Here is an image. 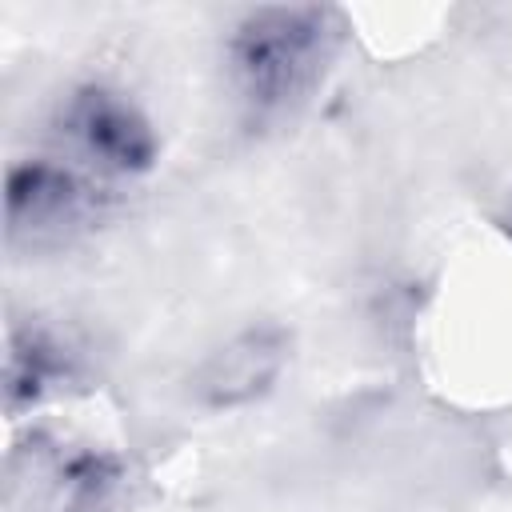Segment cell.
I'll use <instances>...</instances> for the list:
<instances>
[{
	"label": "cell",
	"mask_w": 512,
	"mask_h": 512,
	"mask_svg": "<svg viewBox=\"0 0 512 512\" xmlns=\"http://www.w3.org/2000/svg\"><path fill=\"white\" fill-rule=\"evenodd\" d=\"M500 224H504V232H508V236H512V200H508V212H504V216H500Z\"/></svg>",
	"instance_id": "obj_6"
},
{
	"label": "cell",
	"mask_w": 512,
	"mask_h": 512,
	"mask_svg": "<svg viewBox=\"0 0 512 512\" xmlns=\"http://www.w3.org/2000/svg\"><path fill=\"white\" fill-rule=\"evenodd\" d=\"M284 364H288V332L284 328H276V324L244 328L200 360V368L192 372V396H196V404H204L212 412L244 408V404L260 400L264 392H272Z\"/></svg>",
	"instance_id": "obj_4"
},
{
	"label": "cell",
	"mask_w": 512,
	"mask_h": 512,
	"mask_svg": "<svg viewBox=\"0 0 512 512\" xmlns=\"http://www.w3.org/2000/svg\"><path fill=\"white\" fill-rule=\"evenodd\" d=\"M76 376V356L40 324H12L4 356V408L20 416Z\"/></svg>",
	"instance_id": "obj_5"
},
{
	"label": "cell",
	"mask_w": 512,
	"mask_h": 512,
	"mask_svg": "<svg viewBox=\"0 0 512 512\" xmlns=\"http://www.w3.org/2000/svg\"><path fill=\"white\" fill-rule=\"evenodd\" d=\"M344 44V16L332 4H264L228 36V76L252 120L296 112L328 76Z\"/></svg>",
	"instance_id": "obj_1"
},
{
	"label": "cell",
	"mask_w": 512,
	"mask_h": 512,
	"mask_svg": "<svg viewBox=\"0 0 512 512\" xmlns=\"http://www.w3.org/2000/svg\"><path fill=\"white\" fill-rule=\"evenodd\" d=\"M56 132L88 168L104 176H144L160 156L152 120L108 84L72 88L60 100Z\"/></svg>",
	"instance_id": "obj_3"
},
{
	"label": "cell",
	"mask_w": 512,
	"mask_h": 512,
	"mask_svg": "<svg viewBox=\"0 0 512 512\" xmlns=\"http://www.w3.org/2000/svg\"><path fill=\"white\" fill-rule=\"evenodd\" d=\"M108 208V196L56 160H20L4 180V232L12 248H60L92 228Z\"/></svg>",
	"instance_id": "obj_2"
}]
</instances>
